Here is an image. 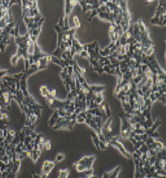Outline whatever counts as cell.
Listing matches in <instances>:
<instances>
[{
	"label": "cell",
	"mask_w": 166,
	"mask_h": 178,
	"mask_svg": "<svg viewBox=\"0 0 166 178\" xmlns=\"http://www.w3.org/2000/svg\"><path fill=\"white\" fill-rule=\"evenodd\" d=\"M95 161V156H84L80 160L75 163L74 167L77 172H84L86 169L93 167Z\"/></svg>",
	"instance_id": "cell-3"
},
{
	"label": "cell",
	"mask_w": 166,
	"mask_h": 178,
	"mask_svg": "<svg viewBox=\"0 0 166 178\" xmlns=\"http://www.w3.org/2000/svg\"><path fill=\"white\" fill-rule=\"evenodd\" d=\"M73 74H74V68H73V67L72 66H68L67 67V75L68 76H70V77H72L73 76Z\"/></svg>",
	"instance_id": "cell-35"
},
{
	"label": "cell",
	"mask_w": 166,
	"mask_h": 178,
	"mask_svg": "<svg viewBox=\"0 0 166 178\" xmlns=\"http://www.w3.org/2000/svg\"><path fill=\"white\" fill-rule=\"evenodd\" d=\"M78 4V1L76 0H73V1H70V0H66L65 2V16L68 17L69 14L72 13L73 9H74V6L75 5Z\"/></svg>",
	"instance_id": "cell-7"
},
{
	"label": "cell",
	"mask_w": 166,
	"mask_h": 178,
	"mask_svg": "<svg viewBox=\"0 0 166 178\" xmlns=\"http://www.w3.org/2000/svg\"><path fill=\"white\" fill-rule=\"evenodd\" d=\"M128 139H129V140H130V141L132 142V144H133V146H134V145H135V144L137 143V140H136V139H135L134 138H129Z\"/></svg>",
	"instance_id": "cell-42"
},
{
	"label": "cell",
	"mask_w": 166,
	"mask_h": 178,
	"mask_svg": "<svg viewBox=\"0 0 166 178\" xmlns=\"http://www.w3.org/2000/svg\"><path fill=\"white\" fill-rule=\"evenodd\" d=\"M83 173L85 174V176L86 177H91L94 176V167H90V168L86 169L85 171H84Z\"/></svg>",
	"instance_id": "cell-24"
},
{
	"label": "cell",
	"mask_w": 166,
	"mask_h": 178,
	"mask_svg": "<svg viewBox=\"0 0 166 178\" xmlns=\"http://www.w3.org/2000/svg\"><path fill=\"white\" fill-rule=\"evenodd\" d=\"M157 101H160V102H162L164 105H165V95H161V96L157 99Z\"/></svg>",
	"instance_id": "cell-38"
},
{
	"label": "cell",
	"mask_w": 166,
	"mask_h": 178,
	"mask_svg": "<svg viewBox=\"0 0 166 178\" xmlns=\"http://www.w3.org/2000/svg\"><path fill=\"white\" fill-rule=\"evenodd\" d=\"M148 99L150 100V102H151L152 104H154L155 102H156V101H157V100H156V98H155V94H154V92H152V93L150 94V95H149Z\"/></svg>",
	"instance_id": "cell-32"
},
{
	"label": "cell",
	"mask_w": 166,
	"mask_h": 178,
	"mask_svg": "<svg viewBox=\"0 0 166 178\" xmlns=\"http://www.w3.org/2000/svg\"><path fill=\"white\" fill-rule=\"evenodd\" d=\"M1 70H2V69H1V68H0V71H1Z\"/></svg>",
	"instance_id": "cell-44"
},
{
	"label": "cell",
	"mask_w": 166,
	"mask_h": 178,
	"mask_svg": "<svg viewBox=\"0 0 166 178\" xmlns=\"http://www.w3.org/2000/svg\"><path fill=\"white\" fill-rule=\"evenodd\" d=\"M138 149L140 150V152H141L142 154H144V153H147V151H148V148H147V146H146V144L142 145Z\"/></svg>",
	"instance_id": "cell-28"
},
{
	"label": "cell",
	"mask_w": 166,
	"mask_h": 178,
	"mask_svg": "<svg viewBox=\"0 0 166 178\" xmlns=\"http://www.w3.org/2000/svg\"><path fill=\"white\" fill-rule=\"evenodd\" d=\"M91 137H92V139H93V142H94V147H95L98 150H101V148H100V139H99V138H98V135H97L94 131H93V132L91 133Z\"/></svg>",
	"instance_id": "cell-14"
},
{
	"label": "cell",
	"mask_w": 166,
	"mask_h": 178,
	"mask_svg": "<svg viewBox=\"0 0 166 178\" xmlns=\"http://www.w3.org/2000/svg\"><path fill=\"white\" fill-rule=\"evenodd\" d=\"M17 176V175H14V174H12V173H9L8 175H7V176L6 178H16Z\"/></svg>",
	"instance_id": "cell-40"
},
{
	"label": "cell",
	"mask_w": 166,
	"mask_h": 178,
	"mask_svg": "<svg viewBox=\"0 0 166 178\" xmlns=\"http://www.w3.org/2000/svg\"><path fill=\"white\" fill-rule=\"evenodd\" d=\"M79 54H80V56H81L82 58L89 59V54H88V52H85V51H82Z\"/></svg>",
	"instance_id": "cell-34"
},
{
	"label": "cell",
	"mask_w": 166,
	"mask_h": 178,
	"mask_svg": "<svg viewBox=\"0 0 166 178\" xmlns=\"http://www.w3.org/2000/svg\"><path fill=\"white\" fill-rule=\"evenodd\" d=\"M59 118V115H58V113L57 110H54V113L52 114V115L51 116V118L49 120V122L48 124L51 126V128H53L55 126V124L57 121V119Z\"/></svg>",
	"instance_id": "cell-13"
},
{
	"label": "cell",
	"mask_w": 166,
	"mask_h": 178,
	"mask_svg": "<svg viewBox=\"0 0 166 178\" xmlns=\"http://www.w3.org/2000/svg\"><path fill=\"white\" fill-rule=\"evenodd\" d=\"M148 137H152L153 139H155V140H158V139H160V134L158 133V132H156V131H155V132H153L150 136H148Z\"/></svg>",
	"instance_id": "cell-33"
},
{
	"label": "cell",
	"mask_w": 166,
	"mask_h": 178,
	"mask_svg": "<svg viewBox=\"0 0 166 178\" xmlns=\"http://www.w3.org/2000/svg\"><path fill=\"white\" fill-rule=\"evenodd\" d=\"M85 119L80 118V117L76 116V123H85Z\"/></svg>",
	"instance_id": "cell-39"
},
{
	"label": "cell",
	"mask_w": 166,
	"mask_h": 178,
	"mask_svg": "<svg viewBox=\"0 0 166 178\" xmlns=\"http://www.w3.org/2000/svg\"><path fill=\"white\" fill-rule=\"evenodd\" d=\"M120 171H121V167L120 166H118L117 167H115L111 172H105V173H103L102 178H117L118 176Z\"/></svg>",
	"instance_id": "cell-8"
},
{
	"label": "cell",
	"mask_w": 166,
	"mask_h": 178,
	"mask_svg": "<svg viewBox=\"0 0 166 178\" xmlns=\"http://www.w3.org/2000/svg\"><path fill=\"white\" fill-rule=\"evenodd\" d=\"M145 178H148V177H145Z\"/></svg>",
	"instance_id": "cell-45"
},
{
	"label": "cell",
	"mask_w": 166,
	"mask_h": 178,
	"mask_svg": "<svg viewBox=\"0 0 166 178\" xmlns=\"http://www.w3.org/2000/svg\"><path fill=\"white\" fill-rule=\"evenodd\" d=\"M42 153V150H40V149H33V150H32V156H31V158L32 159V161H33L34 163H36V162L39 160V158H40V157H41Z\"/></svg>",
	"instance_id": "cell-15"
},
{
	"label": "cell",
	"mask_w": 166,
	"mask_h": 178,
	"mask_svg": "<svg viewBox=\"0 0 166 178\" xmlns=\"http://www.w3.org/2000/svg\"><path fill=\"white\" fill-rule=\"evenodd\" d=\"M70 174L69 169H60L58 172V177L57 178H68Z\"/></svg>",
	"instance_id": "cell-17"
},
{
	"label": "cell",
	"mask_w": 166,
	"mask_h": 178,
	"mask_svg": "<svg viewBox=\"0 0 166 178\" xmlns=\"http://www.w3.org/2000/svg\"><path fill=\"white\" fill-rule=\"evenodd\" d=\"M106 89H107V86L103 85H90V90L94 92V94L103 93Z\"/></svg>",
	"instance_id": "cell-12"
},
{
	"label": "cell",
	"mask_w": 166,
	"mask_h": 178,
	"mask_svg": "<svg viewBox=\"0 0 166 178\" xmlns=\"http://www.w3.org/2000/svg\"><path fill=\"white\" fill-rule=\"evenodd\" d=\"M50 95L51 97H56V90H52L51 93H50Z\"/></svg>",
	"instance_id": "cell-41"
},
{
	"label": "cell",
	"mask_w": 166,
	"mask_h": 178,
	"mask_svg": "<svg viewBox=\"0 0 166 178\" xmlns=\"http://www.w3.org/2000/svg\"><path fill=\"white\" fill-rule=\"evenodd\" d=\"M104 107H105V114L108 118L111 117V109L110 107V105L108 103H104Z\"/></svg>",
	"instance_id": "cell-23"
},
{
	"label": "cell",
	"mask_w": 166,
	"mask_h": 178,
	"mask_svg": "<svg viewBox=\"0 0 166 178\" xmlns=\"http://www.w3.org/2000/svg\"><path fill=\"white\" fill-rule=\"evenodd\" d=\"M108 143H110L111 146H113L114 148H116L125 158H131V154L125 148V147L123 146V144L121 142H119L118 140H117V139H110Z\"/></svg>",
	"instance_id": "cell-4"
},
{
	"label": "cell",
	"mask_w": 166,
	"mask_h": 178,
	"mask_svg": "<svg viewBox=\"0 0 166 178\" xmlns=\"http://www.w3.org/2000/svg\"><path fill=\"white\" fill-rule=\"evenodd\" d=\"M32 177L33 178H42L41 177V176H39V175H37L35 172H32Z\"/></svg>",
	"instance_id": "cell-43"
},
{
	"label": "cell",
	"mask_w": 166,
	"mask_h": 178,
	"mask_svg": "<svg viewBox=\"0 0 166 178\" xmlns=\"http://www.w3.org/2000/svg\"><path fill=\"white\" fill-rule=\"evenodd\" d=\"M97 16H98L100 19H103V20L111 22V23H114V21H113V14H112L111 12H102V13H97Z\"/></svg>",
	"instance_id": "cell-10"
},
{
	"label": "cell",
	"mask_w": 166,
	"mask_h": 178,
	"mask_svg": "<svg viewBox=\"0 0 166 178\" xmlns=\"http://www.w3.org/2000/svg\"><path fill=\"white\" fill-rule=\"evenodd\" d=\"M78 4L81 5L82 7V13L83 14H85V12H87V4L85 0H81V1H78Z\"/></svg>",
	"instance_id": "cell-21"
},
{
	"label": "cell",
	"mask_w": 166,
	"mask_h": 178,
	"mask_svg": "<svg viewBox=\"0 0 166 178\" xmlns=\"http://www.w3.org/2000/svg\"><path fill=\"white\" fill-rule=\"evenodd\" d=\"M51 148V143L50 140H46L44 143V150H50Z\"/></svg>",
	"instance_id": "cell-30"
},
{
	"label": "cell",
	"mask_w": 166,
	"mask_h": 178,
	"mask_svg": "<svg viewBox=\"0 0 166 178\" xmlns=\"http://www.w3.org/2000/svg\"><path fill=\"white\" fill-rule=\"evenodd\" d=\"M40 91H41L42 95L43 97H45V98H46V97L50 95V93H51V91L48 89V87H47L46 86H42L41 88H40Z\"/></svg>",
	"instance_id": "cell-19"
},
{
	"label": "cell",
	"mask_w": 166,
	"mask_h": 178,
	"mask_svg": "<svg viewBox=\"0 0 166 178\" xmlns=\"http://www.w3.org/2000/svg\"><path fill=\"white\" fill-rule=\"evenodd\" d=\"M92 13H91V15H90V17H89V19H88V21L90 22L94 16H97V12H96V10H93V11H91Z\"/></svg>",
	"instance_id": "cell-36"
},
{
	"label": "cell",
	"mask_w": 166,
	"mask_h": 178,
	"mask_svg": "<svg viewBox=\"0 0 166 178\" xmlns=\"http://www.w3.org/2000/svg\"><path fill=\"white\" fill-rule=\"evenodd\" d=\"M12 95L6 87L3 85L1 82L0 84V111L2 112L3 110H11V102L13 101Z\"/></svg>",
	"instance_id": "cell-1"
},
{
	"label": "cell",
	"mask_w": 166,
	"mask_h": 178,
	"mask_svg": "<svg viewBox=\"0 0 166 178\" xmlns=\"http://www.w3.org/2000/svg\"><path fill=\"white\" fill-rule=\"evenodd\" d=\"M82 51H84V46L75 39L74 38L72 41V46L70 48V53H71V57L74 59V56L75 54H79Z\"/></svg>",
	"instance_id": "cell-6"
},
{
	"label": "cell",
	"mask_w": 166,
	"mask_h": 178,
	"mask_svg": "<svg viewBox=\"0 0 166 178\" xmlns=\"http://www.w3.org/2000/svg\"><path fill=\"white\" fill-rule=\"evenodd\" d=\"M99 43L97 42H90V43H86L84 46V51L87 52V51H90V50H94Z\"/></svg>",
	"instance_id": "cell-16"
},
{
	"label": "cell",
	"mask_w": 166,
	"mask_h": 178,
	"mask_svg": "<svg viewBox=\"0 0 166 178\" xmlns=\"http://www.w3.org/2000/svg\"><path fill=\"white\" fill-rule=\"evenodd\" d=\"M132 131H133L136 135H142V134L146 133V130L143 129V128H140V129H134Z\"/></svg>",
	"instance_id": "cell-26"
},
{
	"label": "cell",
	"mask_w": 166,
	"mask_h": 178,
	"mask_svg": "<svg viewBox=\"0 0 166 178\" xmlns=\"http://www.w3.org/2000/svg\"><path fill=\"white\" fill-rule=\"evenodd\" d=\"M56 166V162L53 161H50V160H46L44 161L43 165H42V176H46L48 177L50 176V174L52 172V170L54 169Z\"/></svg>",
	"instance_id": "cell-5"
},
{
	"label": "cell",
	"mask_w": 166,
	"mask_h": 178,
	"mask_svg": "<svg viewBox=\"0 0 166 178\" xmlns=\"http://www.w3.org/2000/svg\"><path fill=\"white\" fill-rule=\"evenodd\" d=\"M103 99H104V98H103V93H99V94H96L94 102H95V104H96L98 106H100V105L103 103Z\"/></svg>",
	"instance_id": "cell-18"
},
{
	"label": "cell",
	"mask_w": 166,
	"mask_h": 178,
	"mask_svg": "<svg viewBox=\"0 0 166 178\" xmlns=\"http://www.w3.org/2000/svg\"><path fill=\"white\" fill-rule=\"evenodd\" d=\"M14 28V22L8 23L0 33V52H5L7 45L10 43L11 32Z\"/></svg>",
	"instance_id": "cell-2"
},
{
	"label": "cell",
	"mask_w": 166,
	"mask_h": 178,
	"mask_svg": "<svg viewBox=\"0 0 166 178\" xmlns=\"http://www.w3.org/2000/svg\"><path fill=\"white\" fill-rule=\"evenodd\" d=\"M113 67H113L111 64L105 65V66H103V72H104V73H107V74H109V75H110L111 70L113 68Z\"/></svg>",
	"instance_id": "cell-25"
},
{
	"label": "cell",
	"mask_w": 166,
	"mask_h": 178,
	"mask_svg": "<svg viewBox=\"0 0 166 178\" xmlns=\"http://www.w3.org/2000/svg\"><path fill=\"white\" fill-rule=\"evenodd\" d=\"M88 60H89V63H90L91 69H92L93 71H94V69H95V68H97L98 67H100L98 60H96V59H89Z\"/></svg>",
	"instance_id": "cell-20"
},
{
	"label": "cell",
	"mask_w": 166,
	"mask_h": 178,
	"mask_svg": "<svg viewBox=\"0 0 166 178\" xmlns=\"http://www.w3.org/2000/svg\"><path fill=\"white\" fill-rule=\"evenodd\" d=\"M148 149H154L156 152H160L163 149H164V144L162 141H158V140H155L154 143H152L151 145L147 146Z\"/></svg>",
	"instance_id": "cell-9"
},
{
	"label": "cell",
	"mask_w": 166,
	"mask_h": 178,
	"mask_svg": "<svg viewBox=\"0 0 166 178\" xmlns=\"http://www.w3.org/2000/svg\"><path fill=\"white\" fill-rule=\"evenodd\" d=\"M65 158H66V156H65L64 154L59 153V154H57V155L56 156L55 162H61V161H63V160L65 159Z\"/></svg>",
	"instance_id": "cell-27"
},
{
	"label": "cell",
	"mask_w": 166,
	"mask_h": 178,
	"mask_svg": "<svg viewBox=\"0 0 166 178\" xmlns=\"http://www.w3.org/2000/svg\"><path fill=\"white\" fill-rule=\"evenodd\" d=\"M74 23H75V28H79L81 26V23L79 22V19L77 16H75L74 17Z\"/></svg>",
	"instance_id": "cell-29"
},
{
	"label": "cell",
	"mask_w": 166,
	"mask_h": 178,
	"mask_svg": "<svg viewBox=\"0 0 166 178\" xmlns=\"http://www.w3.org/2000/svg\"><path fill=\"white\" fill-rule=\"evenodd\" d=\"M161 124H162V120H161V119L157 118L156 120H155V121L153 123V125L151 126V128H149L148 130H146V133L148 136H150L153 132L156 131V130L158 129V127H160V126H161Z\"/></svg>",
	"instance_id": "cell-11"
},
{
	"label": "cell",
	"mask_w": 166,
	"mask_h": 178,
	"mask_svg": "<svg viewBox=\"0 0 166 178\" xmlns=\"http://www.w3.org/2000/svg\"><path fill=\"white\" fill-rule=\"evenodd\" d=\"M144 76H145V74L144 75H139V76H136L135 77H133L132 78V82L137 86L142 79H143V77H144Z\"/></svg>",
	"instance_id": "cell-22"
},
{
	"label": "cell",
	"mask_w": 166,
	"mask_h": 178,
	"mask_svg": "<svg viewBox=\"0 0 166 178\" xmlns=\"http://www.w3.org/2000/svg\"><path fill=\"white\" fill-rule=\"evenodd\" d=\"M94 71H96L98 74H100V75H102L103 73H104L103 72V67H98L97 68H95L94 69Z\"/></svg>",
	"instance_id": "cell-37"
},
{
	"label": "cell",
	"mask_w": 166,
	"mask_h": 178,
	"mask_svg": "<svg viewBox=\"0 0 166 178\" xmlns=\"http://www.w3.org/2000/svg\"><path fill=\"white\" fill-rule=\"evenodd\" d=\"M155 140V139H153L152 137H148V138L146 139V140L145 141V144H146V146H149V145H151L152 143H154Z\"/></svg>",
	"instance_id": "cell-31"
}]
</instances>
